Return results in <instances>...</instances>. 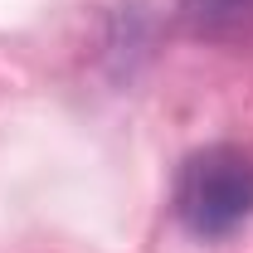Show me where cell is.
Masks as SVG:
<instances>
[{
	"label": "cell",
	"instance_id": "obj_2",
	"mask_svg": "<svg viewBox=\"0 0 253 253\" xmlns=\"http://www.w3.org/2000/svg\"><path fill=\"white\" fill-rule=\"evenodd\" d=\"M180 10H185V20L195 30H224V25L249 15L253 0H180Z\"/></svg>",
	"mask_w": 253,
	"mask_h": 253
},
{
	"label": "cell",
	"instance_id": "obj_1",
	"mask_svg": "<svg viewBox=\"0 0 253 253\" xmlns=\"http://www.w3.org/2000/svg\"><path fill=\"white\" fill-rule=\"evenodd\" d=\"M175 219L195 239H229L253 219V156L239 146H205L175 175Z\"/></svg>",
	"mask_w": 253,
	"mask_h": 253
}]
</instances>
